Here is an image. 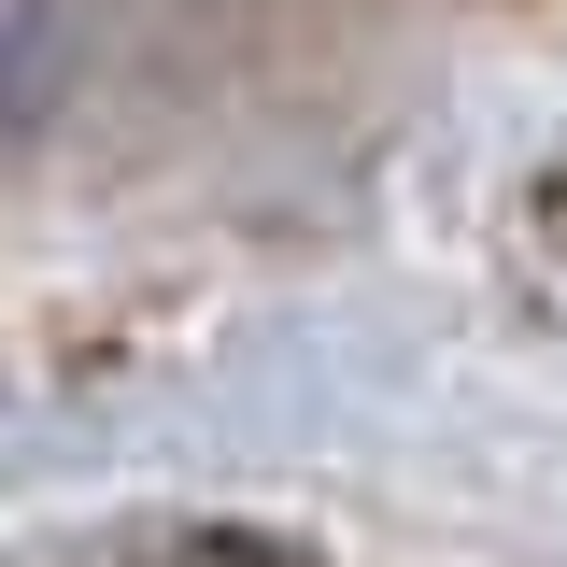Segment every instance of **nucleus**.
Here are the masks:
<instances>
[{
  "mask_svg": "<svg viewBox=\"0 0 567 567\" xmlns=\"http://www.w3.org/2000/svg\"><path fill=\"white\" fill-rule=\"evenodd\" d=\"M71 71H85V29L71 0H0V156L43 142L71 114Z\"/></svg>",
  "mask_w": 567,
  "mask_h": 567,
  "instance_id": "f257e3e1",
  "label": "nucleus"
}]
</instances>
